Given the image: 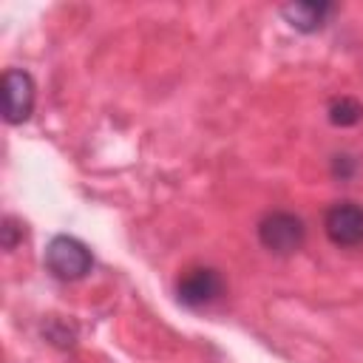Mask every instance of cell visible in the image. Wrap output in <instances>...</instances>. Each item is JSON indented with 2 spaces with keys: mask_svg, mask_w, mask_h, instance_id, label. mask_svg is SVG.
<instances>
[{
  "mask_svg": "<svg viewBox=\"0 0 363 363\" xmlns=\"http://www.w3.org/2000/svg\"><path fill=\"white\" fill-rule=\"evenodd\" d=\"M45 267L60 281H79L91 272V250L74 235H54L45 247Z\"/></svg>",
  "mask_w": 363,
  "mask_h": 363,
  "instance_id": "1",
  "label": "cell"
},
{
  "mask_svg": "<svg viewBox=\"0 0 363 363\" xmlns=\"http://www.w3.org/2000/svg\"><path fill=\"white\" fill-rule=\"evenodd\" d=\"M303 238H306V227L295 213L272 210L258 221V241L264 250H269L275 255H289V252L301 250Z\"/></svg>",
  "mask_w": 363,
  "mask_h": 363,
  "instance_id": "2",
  "label": "cell"
},
{
  "mask_svg": "<svg viewBox=\"0 0 363 363\" xmlns=\"http://www.w3.org/2000/svg\"><path fill=\"white\" fill-rule=\"evenodd\" d=\"M224 292V281L213 267H190L176 281V298L187 309H204Z\"/></svg>",
  "mask_w": 363,
  "mask_h": 363,
  "instance_id": "3",
  "label": "cell"
},
{
  "mask_svg": "<svg viewBox=\"0 0 363 363\" xmlns=\"http://www.w3.org/2000/svg\"><path fill=\"white\" fill-rule=\"evenodd\" d=\"M326 238L335 247H360L363 244V207L354 201H337L323 216Z\"/></svg>",
  "mask_w": 363,
  "mask_h": 363,
  "instance_id": "4",
  "label": "cell"
},
{
  "mask_svg": "<svg viewBox=\"0 0 363 363\" xmlns=\"http://www.w3.org/2000/svg\"><path fill=\"white\" fill-rule=\"evenodd\" d=\"M34 108V82L26 71L9 68L3 74V116L6 122L17 125L31 116Z\"/></svg>",
  "mask_w": 363,
  "mask_h": 363,
  "instance_id": "5",
  "label": "cell"
},
{
  "mask_svg": "<svg viewBox=\"0 0 363 363\" xmlns=\"http://www.w3.org/2000/svg\"><path fill=\"white\" fill-rule=\"evenodd\" d=\"M281 14L286 17V23L292 28L309 34L326 23V17L332 14V6H326V3H292V6H284Z\"/></svg>",
  "mask_w": 363,
  "mask_h": 363,
  "instance_id": "6",
  "label": "cell"
},
{
  "mask_svg": "<svg viewBox=\"0 0 363 363\" xmlns=\"http://www.w3.org/2000/svg\"><path fill=\"white\" fill-rule=\"evenodd\" d=\"M363 119V105L352 96H337L329 102V122L337 128H352Z\"/></svg>",
  "mask_w": 363,
  "mask_h": 363,
  "instance_id": "7",
  "label": "cell"
},
{
  "mask_svg": "<svg viewBox=\"0 0 363 363\" xmlns=\"http://www.w3.org/2000/svg\"><path fill=\"white\" fill-rule=\"evenodd\" d=\"M20 235H23V230L17 227V221L14 218H6L3 221V247L6 250H14V244H17Z\"/></svg>",
  "mask_w": 363,
  "mask_h": 363,
  "instance_id": "8",
  "label": "cell"
}]
</instances>
